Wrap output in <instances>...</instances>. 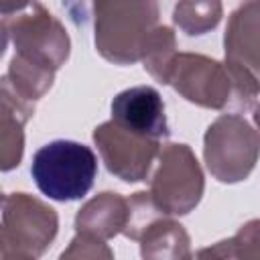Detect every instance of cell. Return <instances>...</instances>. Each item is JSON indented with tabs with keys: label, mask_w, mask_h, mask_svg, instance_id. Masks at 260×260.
<instances>
[{
	"label": "cell",
	"mask_w": 260,
	"mask_h": 260,
	"mask_svg": "<svg viewBox=\"0 0 260 260\" xmlns=\"http://www.w3.org/2000/svg\"><path fill=\"white\" fill-rule=\"evenodd\" d=\"M140 256L148 260L191 258V240L185 228L169 215L154 217L140 234Z\"/></svg>",
	"instance_id": "13"
},
{
	"label": "cell",
	"mask_w": 260,
	"mask_h": 260,
	"mask_svg": "<svg viewBox=\"0 0 260 260\" xmlns=\"http://www.w3.org/2000/svg\"><path fill=\"white\" fill-rule=\"evenodd\" d=\"M8 37L16 55L41 63L53 71L63 67L71 53V41L61 20H57L41 2L32 0L26 12H18L8 24Z\"/></svg>",
	"instance_id": "7"
},
{
	"label": "cell",
	"mask_w": 260,
	"mask_h": 260,
	"mask_svg": "<svg viewBox=\"0 0 260 260\" xmlns=\"http://www.w3.org/2000/svg\"><path fill=\"white\" fill-rule=\"evenodd\" d=\"M0 211V258H39L57 236V211L28 193L6 195Z\"/></svg>",
	"instance_id": "3"
},
{
	"label": "cell",
	"mask_w": 260,
	"mask_h": 260,
	"mask_svg": "<svg viewBox=\"0 0 260 260\" xmlns=\"http://www.w3.org/2000/svg\"><path fill=\"white\" fill-rule=\"evenodd\" d=\"M221 16V0H179L173 10V22L187 37H201L213 30Z\"/></svg>",
	"instance_id": "15"
},
{
	"label": "cell",
	"mask_w": 260,
	"mask_h": 260,
	"mask_svg": "<svg viewBox=\"0 0 260 260\" xmlns=\"http://www.w3.org/2000/svg\"><path fill=\"white\" fill-rule=\"evenodd\" d=\"M35 114V102L22 98L8 77H0V171H12L24 154V124Z\"/></svg>",
	"instance_id": "11"
},
{
	"label": "cell",
	"mask_w": 260,
	"mask_h": 260,
	"mask_svg": "<svg viewBox=\"0 0 260 260\" xmlns=\"http://www.w3.org/2000/svg\"><path fill=\"white\" fill-rule=\"evenodd\" d=\"M93 142L106 169L124 183L146 181L160 150V140L136 134L114 120L95 126Z\"/></svg>",
	"instance_id": "9"
},
{
	"label": "cell",
	"mask_w": 260,
	"mask_h": 260,
	"mask_svg": "<svg viewBox=\"0 0 260 260\" xmlns=\"http://www.w3.org/2000/svg\"><path fill=\"white\" fill-rule=\"evenodd\" d=\"M114 252L106 246L104 240H98L87 234H75L69 248L63 250L61 258H112Z\"/></svg>",
	"instance_id": "18"
},
{
	"label": "cell",
	"mask_w": 260,
	"mask_h": 260,
	"mask_svg": "<svg viewBox=\"0 0 260 260\" xmlns=\"http://www.w3.org/2000/svg\"><path fill=\"white\" fill-rule=\"evenodd\" d=\"M32 0H0V14L2 16H14L30 6Z\"/></svg>",
	"instance_id": "19"
},
{
	"label": "cell",
	"mask_w": 260,
	"mask_h": 260,
	"mask_svg": "<svg viewBox=\"0 0 260 260\" xmlns=\"http://www.w3.org/2000/svg\"><path fill=\"white\" fill-rule=\"evenodd\" d=\"M225 69L234 83V106L250 112L258 102V0H246L228 20Z\"/></svg>",
	"instance_id": "6"
},
{
	"label": "cell",
	"mask_w": 260,
	"mask_h": 260,
	"mask_svg": "<svg viewBox=\"0 0 260 260\" xmlns=\"http://www.w3.org/2000/svg\"><path fill=\"white\" fill-rule=\"evenodd\" d=\"M112 120L120 126L156 140L169 138V122L160 93L150 85H136L112 100Z\"/></svg>",
	"instance_id": "10"
},
{
	"label": "cell",
	"mask_w": 260,
	"mask_h": 260,
	"mask_svg": "<svg viewBox=\"0 0 260 260\" xmlns=\"http://www.w3.org/2000/svg\"><path fill=\"white\" fill-rule=\"evenodd\" d=\"M175 57H177V39L173 28L165 24H156L142 49L140 61L144 63V69L154 81L169 85Z\"/></svg>",
	"instance_id": "14"
},
{
	"label": "cell",
	"mask_w": 260,
	"mask_h": 260,
	"mask_svg": "<svg viewBox=\"0 0 260 260\" xmlns=\"http://www.w3.org/2000/svg\"><path fill=\"white\" fill-rule=\"evenodd\" d=\"M2 201H4V197H2V191H0V209H2Z\"/></svg>",
	"instance_id": "21"
},
{
	"label": "cell",
	"mask_w": 260,
	"mask_h": 260,
	"mask_svg": "<svg viewBox=\"0 0 260 260\" xmlns=\"http://www.w3.org/2000/svg\"><path fill=\"white\" fill-rule=\"evenodd\" d=\"M6 77L22 98L37 102L53 87L55 71L41 65V63L30 61L22 55H14L10 59Z\"/></svg>",
	"instance_id": "16"
},
{
	"label": "cell",
	"mask_w": 260,
	"mask_h": 260,
	"mask_svg": "<svg viewBox=\"0 0 260 260\" xmlns=\"http://www.w3.org/2000/svg\"><path fill=\"white\" fill-rule=\"evenodd\" d=\"M158 162L150 177V197L167 215L191 213L205 191L201 165L187 144H165L158 150Z\"/></svg>",
	"instance_id": "5"
},
{
	"label": "cell",
	"mask_w": 260,
	"mask_h": 260,
	"mask_svg": "<svg viewBox=\"0 0 260 260\" xmlns=\"http://www.w3.org/2000/svg\"><path fill=\"white\" fill-rule=\"evenodd\" d=\"M30 175L43 195L55 201L83 199L98 177L95 152L75 140H53L32 154Z\"/></svg>",
	"instance_id": "2"
},
{
	"label": "cell",
	"mask_w": 260,
	"mask_h": 260,
	"mask_svg": "<svg viewBox=\"0 0 260 260\" xmlns=\"http://www.w3.org/2000/svg\"><path fill=\"white\" fill-rule=\"evenodd\" d=\"M169 85L199 108L225 110L234 106V83L225 65L201 53H177Z\"/></svg>",
	"instance_id": "8"
},
{
	"label": "cell",
	"mask_w": 260,
	"mask_h": 260,
	"mask_svg": "<svg viewBox=\"0 0 260 260\" xmlns=\"http://www.w3.org/2000/svg\"><path fill=\"white\" fill-rule=\"evenodd\" d=\"M258 130L238 114L217 116L203 136V158L219 183H240L258 162Z\"/></svg>",
	"instance_id": "4"
},
{
	"label": "cell",
	"mask_w": 260,
	"mask_h": 260,
	"mask_svg": "<svg viewBox=\"0 0 260 260\" xmlns=\"http://www.w3.org/2000/svg\"><path fill=\"white\" fill-rule=\"evenodd\" d=\"M258 219L248 221L230 240L217 242L213 248L199 250V258H258L260 256V232Z\"/></svg>",
	"instance_id": "17"
},
{
	"label": "cell",
	"mask_w": 260,
	"mask_h": 260,
	"mask_svg": "<svg viewBox=\"0 0 260 260\" xmlns=\"http://www.w3.org/2000/svg\"><path fill=\"white\" fill-rule=\"evenodd\" d=\"M128 219V199L118 193L104 191L81 205L75 215V232L98 240H112L122 234Z\"/></svg>",
	"instance_id": "12"
},
{
	"label": "cell",
	"mask_w": 260,
	"mask_h": 260,
	"mask_svg": "<svg viewBox=\"0 0 260 260\" xmlns=\"http://www.w3.org/2000/svg\"><path fill=\"white\" fill-rule=\"evenodd\" d=\"M156 0H93V43L114 65L140 61L144 43L158 24Z\"/></svg>",
	"instance_id": "1"
},
{
	"label": "cell",
	"mask_w": 260,
	"mask_h": 260,
	"mask_svg": "<svg viewBox=\"0 0 260 260\" xmlns=\"http://www.w3.org/2000/svg\"><path fill=\"white\" fill-rule=\"evenodd\" d=\"M6 45H8V28H6V22L0 20V59L6 51Z\"/></svg>",
	"instance_id": "20"
}]
</instances>
